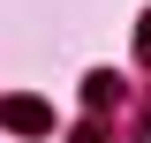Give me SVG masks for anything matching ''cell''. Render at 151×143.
Returning a JSON list of instances; mask_svg holds the SVG:
<instances>
[{"mask_svg": "<svg viewBox=\"0 0 151 143\" xmlns=\"http://www.w3.org/2000/svg\"><path fill=\"white\" fill-rule=\"evenodd\" d=\"M144 60H151V15H144Z\"/></svg>", "mask_w": 151, "mask_h": 143, "instance_id": "obj_2", "label": "cell"}, {"mask_svg": "<svg viewBox=\"0 0 151 143\" xmlns=\"http://www.w3.org/2000/svg\"><path fill=\"white\" fill-rule=\"evenodd\" d=\"M0 121L23 128V136H45V128H53V113L38 106V98H0Z\"/></svg>", "mask_w": 151, "mask_h": 143, "instance_id": "obj_1", "label": "cell"}]
</instances>
